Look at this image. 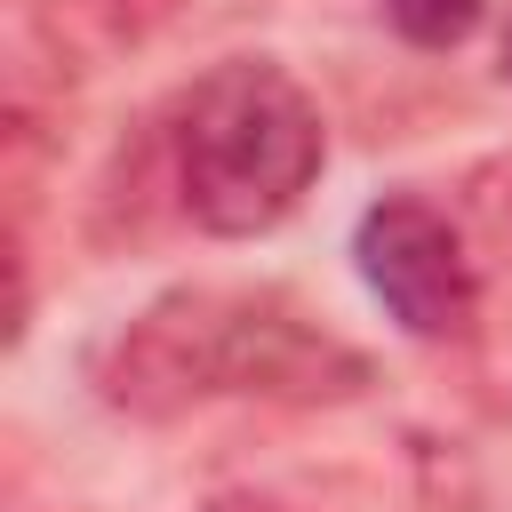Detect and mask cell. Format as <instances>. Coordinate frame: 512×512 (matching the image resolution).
<instances>
[{"label": "cell", "instance_id": "cell-8", "mask_svg": "<svg viewBox=\"0 0 512 512\" xmlns=\"http://www.w3.org/2000/svg\"><path fill=\"white\" fill-rule=\"evenodd\" d=\"M496 72L512 80V16H504V40H496Z\"/></svg>", "mask_w": 512, "mask_h": 512}, {"label": "cell", "instance_id": "cell-5", "mask_svg": "<svg viewBox=\"0 0 512 512\" xmlns=\"http://www.w3.org/2000/svg\"><path fill=\"white\" fill-rule=\"evenodd\" d=\"M480 16H488V0H384V24H392L408 48H424V56L472 40Z\"/></svg>", "mask_w": 512, "mask_h": 512}, {"label": "cell", "instance_id": "cell-4", "mask_svg": "<svg viewBox=\"0 0 512 512\" xmlns=\"http://www.w3.org/2000/svg\"><path fill=\"white\" fill-rule=\"evenodd\" d=\"M416 496L424 512H512V456H488L480 440H424Z\"/></svg>", "mask_w": 512, "mask_h": 512}, {"label": "cell", "instance_id": "cell-1", "mask_svg": "<svg viewBox=\"0 0 512 512\" xmlns=\"http://www.w3.org/2000/svg\"><path fill=\"white\" fill-rule=\"evenodd\" d=\"M88 384L136 424H176L216 400L344 408L376 384V360L288 288H168L96 344Z\"/></svg>", "mask_w": 512, "mask_h": 512}, {"label": "cell", "instance_id": "cell-6", "mask_svg": "<svg viewBox=\"0 0 512 512\" xmlns=\"http://www.w3.org/2000/svg\"><path fill=\"white\" fill-rule=\"evenodd\" d=\"M176 8H184V0H72V16H80V24H96L112 48H120V40H152Z\"/></svg>", "mask_w": 512, "mask_h": 512}, {"label": "cell", "instance_id": "cell-2", "mask_svg": "<svg viewBox=\"0 0 512 512\" xmlns=\"http://www.w3.org/2000/svg\"><path fill=\"white\" fill-rule=\"evenodd\" d=\"M168 160H176V200L200 232L256 240V232L288 224L304 208V192L320 184L328 128L288 64L224 56L176 96Z\"/></svg>", "mask_w": 512, "mask_h": 512}, {"label": "cell", "instance_id": "cell-3", "mask_svg": "<svg viewBox=\"0 0 512 512\" xmlns=\"http://www.w3.org/2000/svg\"><path fill=\"white\" fill-rule=\"evenodd\" d=\"M352 264H360L368 296L392 312L400 336L464 344L480 328V272H472V248H464V232L448 224L440 200L384 192L352 232Z\"/></svg>", "mask_w": 512, "mask_h": 512}, {"label": "cell", "instance_id": "cell-7", "mask_svg": "<svg viewBox=\"0 0 512 512\" xmlns=\"http://www.w3.org/2000/svg\"><path fill=\"white\" fill-rule=\"evenodd\" d=\"M208 512H296V504H280L264 488H224V496H208Z\"/></svg>", "mask_w": 512, "mask_h": 512}]
</instances>
